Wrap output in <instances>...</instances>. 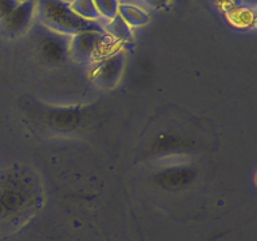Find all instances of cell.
<instances>
[{"mask_svg": "<svg viewBox=\"0 0 257 241\" xmlns=\"http://www.w3.org/2000/svg\"><path fill=\"white\" fill-rule=\"evenodd\" d=\"M196 177V170L190 166H170L165 168L154 176V181L161 188L169 190H177L188 186Z\"/></svg>", "mask_w": 257, "mask_h": 241, "instance_id": "cell-7", "label": "cell"}, {"mask_svg": "<svg viewBox=\"0 0 257 241\" xmlns=\"http://www.w3.org/2000/svg\"><path fill=\"white\" fill-rule=\"evenodd\" d=\"M118 15L126 22L128 27H144L150 22V16L142 7L133 3H122L118 7Z\"/></svg>", "mask_w": 257, "mask_h": 241, "instance_id": "cell-9", "label": "cell"}, {"mask_svg": "<svg viewBox=\"0 0 257 241\" xmlns=\"http://www.w3.org/2000/svg\"><path fill=\"white\" fill-rule=\"evenodd\" d=\"M36 0H22L14 11L0 20V34L8 39L24 35L35 22Z\"/></svg>", "mask_w": 257, "mask_h": 241, "instance_id": "cell-6", "label": "cell"}, {"mask_svg": "<svg viewBox=\"0 0 257 241\" xmlns=\"http://www.w3.org/2000/svg\"><path fill=\"white\" fill-rule=\"evenodd\" d=\"M221 2H226V0H221Z\"/></svg>", "mask_w": 257, "mask_h": 241, "instance_id": "cell-16", "label": "cell"}, {"mask_svg": "<svg viewBox=\"0 0 257 241\" xmlns=\"http://www.w3.org/2000/svg\"><path fill=\"white\" fill-rule=\"evenodd\" d=\"M94 4L99 14V18L110 20L118 15V7L120 3L119 0H94Z\"/></svg>", "mask_w": 257, "mask_h": 241, "instance_id": "cell-12", "label": "cell"}, {"mask_svg": "<svg viewBox=\"0 0 257 241\" xmlns=\"http://www.w3.org/2000/svg\"><path fill=\"white\" fill-rule=\"evenodd\" d=\"M38 177L18 168L0 176V226L19 220L35 208L42 197Z\"/></svg>", "mask_w": 257, "mask_h": 241, "instance_id": "cell-1", "label": "cell"}, {"mask_svg": "<svg viewBox=\"0 0 257 241\" xmlns=\"http://www.w3.org/2000/svg\"><path fill=\"white\" fill-rule=\"evenodd\" d=\"M144 2L146 3V6H149L153 10H161V8L169 6L172 0H144Z\"/></svg>", "mask_w": 257, "mask_h": 241, "instance_id": "cell-15", "label": "cell"}, {"mask_svg": "<svg viewBox=\"0 0 257 241\" xmlns=\"http://www.w3.org/2000/svg\"><path fill=\"white\" fill-rule=\"evenodd\" d=\"M114 40L100 30H87L70 38V58L79 63H94L107 55Z\"/></svg>", "mask_w": 257, "mask_h": 241, "instance_id": "cell-3", "label": "cell"}, {"mask_svg": "<svg viewBox=\"0 0 257 241\" xmlns=\"http://www.w3.org/2000/svg\"><path fill=\"white\" fill-rule=\"evenodd\" d=\"M36 23L60 35H76L87 30H100L99 22L80 18L72 11L68 0H36Z\"/></svg>", "mask_w": 257, "mask_h": 241, "instance_id": "cell-2", "label": "cell"}, {"mask_svg": "<svg viewBox=\"0 0 257 241\" xmlns=\"http://www.w3.org/2000/svg\"><path fill=\"white\" fill-rule=\"evenodd\" d=\"M36 54L44 63L60 64L70 58V38L52 32L39 23L32 30Z\"/></svg>", "mask_w": 257, "mask_h": 241, "instance_id": "cell-4", "label": "cell"}, {"mask_svg": "<svg viewBox=\"0 0 257 241\" xmlns=\"http://www.w3.org/2000/svg\"><path fill=\"white\" fill-rule=\"evenodd\" d=\"M70 6L72 11L83 19L91 20V22H98L99 19V14L96 11L94 0H71Z\"/></svg>", "mask_w": 257, "mask_h": 241, "instance_id": "cell-11", "label": "cell"}, {"mask_svg": "<svg viewBox=\"0 0 257 241\" xmlns=\"http://www.w3.org/2000/svg\"><path fill=\"white\" fill-rule=\"evenodd\" d=\"M126 67V54L122 50L108 52L94 62L91 71L92 82L100 88L108 90L119 83Z\"/></svg>", "mask_w": 257, "mask_h": 241, "instance_id": "cell-5", "label": "cell"}, {"mask_svg": "<svg viewBox=\"0 0 257 241\" xmlns=\"http://www.w3.org/2000/svg\"><path fill=\"white\" fill-rule=\"evenodd\" d=\"M22 0H0V20L10 15Z\"/></svg>", "mask_w": 257, "mask_h": 241, "instance_id": "cell-14", "label": "cell"}, {"mask_svg": "<svg viewBox=\"0 0 257 241\" xmlns=\"http://www.w3.org/2000/svg\"><path fill=\"white\" fill-rule=\"evenodd\" d=\"M184 145H182V141L176 138V137H162L160 138V142L156 144L157 152H170V150H174V149H182Z\"/></svg>", "mask_w": 257, "mask_h": 241, "instance_id": "cell-13", "label": "cell"}, {"mask_svg": "<svg viewBox=\"0 0 257 241\" xmlns=\"http://www.w3.org/2000/svg\"><path fill=\"white\" fill-rule=\"evenodd\" d=\"M82 120V111L76 108H54L48 114V125L51 128L68 132L75 129Z\"/></svg>", "mask_w": 257, "mask_h": 241, "instance_id": "cell-8", "label": "cell"}, {"mask_svg": "<svg viewBox=\"0 0 257 241\" xmlns=\"http://www.w3.org/2000/svg\"><path fill=\"white\" fill-rule=\"evenodd\" d=\"M103 31L115 42L132 39L133 35L132 28L128 27L126 22L119 15H115L112 19L107 20V23L103 26Z\"/></svg>", "mask_w": 257, "mask_h": 241, "instance_id": "cell-10", "label": "cell"}]
</instances>
